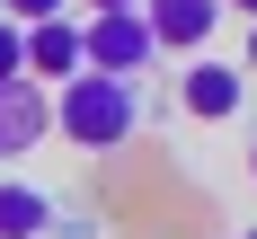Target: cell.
<instances>
[{
    "instance_id": "cell-7",
    "label": "cell",
    "mask_w": 257,
    "mask_h": 239,
    "mask_svg": "<svg viewBox=\"0 0 257 239\" xmlns=\"http://www.w3.org/2000/svg\"><path fill=\"white\" fill-rule=\"evenodd\" d=\"M62 195H45V186H27V177H0V239H53L62 221Z\"/></svg>"
},
{
    "instance_id": "cell-10",
    "label": "cell",
    "mask_w": 257,
    "mask_h": 239,
    "mask_svg": "<svg viewBox=\"0 0 257 239\" xmlns=\"http://www.w3.org/2000/svg\"><path fill=\"white\" fill-rule=\"evenodd\" d=\"M239 71L257 80V18H248V45H239Z\"/></svg>"
},
{
    "instance_id": "cell-3",
    "label": "cell",
    "mask_w": 257,
    "mask_h": 239,
    "mask_svg": "<svg viewBox=\"0 0 257 239\" xmlns=\"http://www.w3.org/2000/svg\"><path fill=\"white\" fill-rule=\"evenodd\" d=\"M178 106L195 115V124H231L239 106H248V71L222 62V53H195V62L178 71Z\"/></svg>"
},
{
    "instance_id": "cell-6",
    "label": "cell",
    "mask_w": 257,
    "mask_h": 239,
    "mask_svg": "<svg viewBox=\"0 0 257 239\" xmlns=\"http://www.w3.org/2000/svg\"><path fill=\"white\" fill-rule=\"evenodd\" d=\"M89 62H80V18H45L27 27V80L36 89H62V80H80Z\"/></svg>"
},
{
    "instance_id": "cell-5",
    "label": "cell",
    "mask_w": 257,
    "mask_h": 239,
    "mask_svg": "<svg viewBox=\"0 0 257 239\" xmlns=\"http://www.w3.org/2000/svg\"><path fill=\"white\" fill-rule=\"evenodd\" d=\"M142 18H151L160 53L195 62V53H213V27L231 18V9H222V0H142Z\"/></svg>"
},
{
    "instance_id": "cell-2",
    "label": "cell",
    "mask_w": 257,
    "mask_h": 239,
    "mask_svg": "<svg viewBox=\"0 0 257 239\" xmlns=\"http://www.w3.org/2000/svg\"><path fill=\"white\" fill-rule=\"evenodd\" d=\"M80 62H89V71H106V80H142V71L160 62V36H151V18H142V9L80 18Z\"/></svg>"
},
{
    "instance_id": "cell-8",
    "label": "cell",
    "mask_w": 257,
    "mask_h": 239,
    "mask_svg": "<svg viewBox=\"0 0 257 239\" xmlns=\"http://www.w3.org/2000/svg\"><path fill=\"white\" fill-rule=\"evenodd\" d=\"M0 80H27V27L0 18Z\"/></svg>"
},
{
    "instance_id": "cell-12",
    "label": "cell",
    "mask_w": 257,
    "mask_h": 239,
    "mask_svg": "<svg viewBox=\"0 0 257 239\" xmlns=\"http://www.w3.org/2000/svg\"><path fill=\"white\" fill-rule=\"evenodd\" d=\"M222 9H239V18H257V0H222Z\"/></svg>"
},
{
    "instance_id": "cell-4",
    "label": "cell",
    "mask_w": 257,
    "mask_h": 239,
    "mask_svg": "<svg viewBox=\"0 0 257 239\" xmlns=\"http://www.w3.org/2000/svg\"><path fill=\"white\" fill-rule=\"evenodd\" d=\"M53 142V89L36 80H0V159H27Z\"/></svg>"
},
{
    "instance_id": "cell-9",
    "label": "cell",
    "mask_w": 257,
    "mask_h": 239,
    "mask_svg": "<svg viewBox=\"0 0 257 239\" xmlns=\"http://www.w3.org/2000/svg\"><path fill=\"white\" fill-rule=\"evenodd\" d=\"M0 18L9 27H45V18H62V0H0Z\"/></svg>"
},
{
    "instance_id": "cell-14",
    "label": "cell",
    "mask_w": 257,
    "mask_h": 239,
    "mask_svg": "<svg viewBox=\"0 0 257 239\" xmlns=\"http://www.w3.org/2000/svg\"><path fill=\"white\" fill-rule=\"evenodd\" d=\"M239 239H257V230H239Z\"/></svg>"
},
{
    "instance_id": "cell-13",
    "label": "cell",
    "mask_w": 257,
    "mask_h": 239,
    "mask_svg": "<svg viewBox=\"0 0 257 239\" xmlns=\"http://www.w3.org/2000/svg\"><path fill=\"white\" fill-rule=\"evenodd\" d=\"M248 186H257V133H248Z\"/></svg>"
},
{
    "instance_id": "cell-11",
    "label": "cell",
    "mask_w": 257,
    "mask_h": 239,
    "mask_svg": "<svg viewBox=\"0 0 257 239\" xmlns=\"http://www.w3.org/2000/svg\"><path fill=\"white\" fill-rule=\"evenodd\" d=\"M115 9H142V0H89V18H115Z\"/></svg>"
},
{
    "instance_id": "cell-1",
    "label": "cell",
    "mask_w": 257,
    "mask_h": 239,
    "mask_svg": "<svg viewBox=\"0 0 257 239\" xmlns=\"http://www.w3.org/2000/svg\"><path fill=\"white\" fill-rule=\"evenodd\" d=\"M53 133L71 142V151L106 159V151H124L133 133H142V80H106V71H80L53 89Z\"/></svg>"
}]
</instances>
